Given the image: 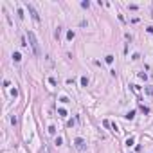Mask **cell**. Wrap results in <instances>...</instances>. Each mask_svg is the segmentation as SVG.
I'll return each mask as SVG.
<instances>
[{
	"mask_svg": "<svg viewBox=\"0 0 153 153\" xmlns=\"http://www.w3.org/2000/svg\"><path fill=\"white\" fill-rule=\"evenodd\" d=\"M27 38H29V43H31L32 51H34V56H38V58H40V56H41V51H40V43H38L36 34H34L32 31H27Z\"/></svg>",
	"mask_w": 153,
	"mask_h": 153,
	"instance_id": "1",
	"label": "cell"
},
{
	"mask_svg": "<svg viewBox=\"0 0 153 153\" xmlns=\"http://www.w3.org/2000/svg\"><path fill=\"white\" fill-rule=\"evenodd\" d=\"M25 7H27V11L31 13V16H32V20H34V22H40V15H38V13H36V9L32 7V5L29 4V2H25Z\"/></svg>",
	"mask_w": 153,
	"mask_h": 153,
	"instance_id": "2",
	"label": "cell"
},
{
	"mask_svg": "<svg viewBox=\"0 0 153 153\" xmlns=\"http://www.w3.org/2000/svg\"><path fill=\"white\" fill-rule=\"evenodd\" d=\"M74 146H76V148L79 149V151H83V149L87 148V146H85V141H83V139H81V137H77L76 141H74Z\"/></svg>",
	"mask_w": 153,
	"mask_h": 153,
	"instance_id": "3",
	"label": "cell"
},
{
	"mask_svg": "<svg viewBox=\"0 0 153 153\" xmlns=\"http://www.w3.org/2000/svg\"><path fill=\"white\" fill-rule=\"evenodd\" d=\"M13 60H15L16 63H18V61L22 60V54H20V52H13Z\"/></svg>",
	"mask_w": 153,
	"mask_h": 153,
	"instance_id": "4",
	"label": "cell"
},
{
	"mask_svg": "<svg viewBox=\"0 0 153 153\" xmlns=\"http://www.w3.org/2000/svg\"><path fill=\"white\" fill-rule=\"evenodd\" d=\"M58 115H60V117H67V110H65V108H60V110H58Z\"/></svg>",
	"mask_w": 153,
	"mask_h": 153,
	"instance_id": "5",
	"label": "cell"
},
{
	"mask_svg": "<svg viewBox=\"0 0 153 153\" xmlns=\"http://www.w3.org/2000/svg\"><path fill=\"white\" fill-rule=\"evenodd\" d=\"M81 87H88V77H81Z\"/></svg>",
	"mask_w": 153,
	"mask_h": 153,
	"instance_id": "6",
	"label": "cell"
},
{
	"mask_svg": "<svg viewBox=\"0 0 153 153\" xmlns=\"http://www.w3.org/2000/svg\"><path fill=\"white\" fill-rule=\"evenodd\" d=\"M133 117H135V110H132V112H128V113H126V119H130V121H132Z\"/></svg>",
	"mask_w": 153,
	"mask_h": 153,
	"instance_id": "7",
	"label": "cell"
},
{
	"mask_svg": "<svg viewBox=\"0 0 153 153\" xmlns=\"http://www.w3.org/2000/svg\"><path fill=\"white\" fill-rule=\"evenodd\" d=\"M105 61H106V63H110V65H112V63H113V56H112V54H108V56L105 58Z\"/></svg>",
	"mask_w": 153,
	"mask_h": 153,
	"instance_id": "8",
	"label": "cell"
},
{
	"mask_svg": "<svg viewBox=\"0 0 153 153\" xmlns=\"http://www.w3.org/2000/svg\"><path fill=\"white\" fill-rule=\"evenodd\" d=\"M144 92L148 94V96H153V88L151 87H144Z\"/></svg>",
	"mask_w": 153,
	"mask_h": 153,
	"instance_id": "9",
	"label": "cell"
},
{
	"mask_svg": "<svg viewBox=\"0 0 153 153\" xmlns=\"http://www.w3.org/2000/svg\"><path fill=\"white\" fill-rule=\"evenodd\" d=\"M133 142H135V139H133V137L126 139V146H128V148H130V146H133Z\"/></svg>",
	"mask_w": 153,
	"mask_h": 153,
	"instance_id": "10",
	"label": "cell"
},
{
	"mask_svg": "<svg viewBox=\"0 0 153 153\" xmlns=\"http://www.w3.org/2000/svg\"><path fill=\"white\" fill-rule=\"evenodd\" d=\"M74 36H76V32H74V31H69V32H67V38H69V40H74Z\"/></svg>",
	"mask_w": 153,
	"mask_h": 153,
	"instance_id": "11",
	"label": "cell"
},
{
	"mask_svg": "<svg viewBox=\"0 0 153 153\" xmlns=\"http://www.w3.org/2000/svg\"><path fill=\"white\" fill-rule=\"evenodd\" d=\"M49 133H51V135H54V133H56V128H54V126H49Z\"/></svg>",
	"mask_w": 153,
	"mask_h": 153,
	"instance_id": "12",
	"label": "cell"
},
{
	"mask_svg": "<svg viewBox=\"0 0 153 153\" xmlns=\"http://www.w3.org/2000/svg\"><path fill=\"white\" fill-rule=\"evenodd\" d=\"M60 101H61V103H69V97H67V96H61Z\"/></svg>",
	"mask_w": 153,
	"mask_h": 153,
	"instance_id": "13",
	"label": "cell"
},
{
	"mask_svg": "<svg viewBox=\"0 0 153 153\" xmlns=\"http://www.w3.org/2000/svg\"><path fill=\"white\" fill-rule=\"evenodd\" d=\"M54 34H56V38H60V36H61V27H58V29H56V32H54Z\"/></svg>",
	"mask_w": 153,
	"mask_h": 153,
	"instance_id": "14",
	"label": "cell"
},
{
	"mask_svg": "<svg viewBox=\"0 0 153 153\" xmlns=\"http://www.w3.org/2000/svg\"><path fill=\"white\" fill-rule=\"evenodd\" d=\"M11 96H13V97H16V96H18V90L13 88V90H11Z\"/></svg>",
	"mask_w": 153,
	"mask_h": 153,
	"instance_id": "15",
	"label": "cell"
},
{
	"mask_svg": "<svg viewBox=\"0 0 153 153\" xmlns=\"http://www.w3.org/2000/svg\"><path fill=\"white\" fill-rule=\"evenodd\" d=\"M88 5H90L88 0H87V2H81V7H88Z\"/></svg>",
	"mask_w": 153,
	"mask_h": 153,
	"instance_id": "16",
	"label": "cell"
},
{
	"mask_svg": "<svg viewBox=\"0 0 153 153\" xmlns=\"http://www.w3.org/2000/svg\"><path fill=\"white\" fill-rule=\"evenodd\" d=\"M18 18H20V20L24 18V11H22V9H18Z\"/></svg>",
	"mask_w": 153,
	"mask_h": 153,
	"instance_id": "17",
	"label": "cell"
},
{
	"mask_svg": "<svg viewBox=\"0 0 153 153\" xmlns=\"http://www.w3.org/2000/svg\"><path fill=\"white\" fill-rule=\"evenodd\" d=\"M54 142H56V144L60 146V144H61V142H63V141H61V137H56V141H54Z\"/></svg>",
	"mask_w": 153,
	"mask_h": 153,
	"instance_id": "18",
	"label": "cell"
}]
</instances>
